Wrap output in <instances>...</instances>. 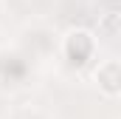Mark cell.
I'll return each instance as SVG.
<instances>
[{
	"label": "cell",
	"instance_id": "cell-1",
	"mask_svg": "<svg viewBox=\"0 0 121 119\" xmlns=\"http://www.w3.org/2000/svg\"><path fill=\"white\" fill-rule=\"evenodd\" d=\"M31 74L34 65L20 48H0V85L20 88L31 79Z\"/></svg>",
	"mask_w": 121,
	"mask_h": 119
},
{
	"label": "cell",
	"instance_id": "cell-2",
	"mask_svg": "<svg viewBox=\"0 0 121 119\" xmlns=\"http://www.w3.org/2000/svg\"><path fill=\"white\" fill-rule=\"evenodd\" d=\"M62 57L70 68H85L96 57V37L87 31H70L62 37Z\"/></svg>",
	"mask_w": 121,
	"mask_h": 119
},
{
	"label": "cell",
	"instance_id": "cell-3",
	"mask_svg": "<svg viewBox=\"0 0 121 119\" xmlns=\"http://www.w3.org/2000/svg\"><path fill=\"white\" fill-rule=\"evenodd\" d=\"M56 48V34L45 26H34V29L23 31V40H20V51L28 60H42L48 57L51 51Z\"/></svg>",
	"mask_w": 121,
	"mask_h": 119
},
{
	"label": "cell",
	"instance_id": "cell-4",
	"mask_svg": "<svg viewBox=\"0 0 121 119\" xmlns=\"http://www.w3.org/2000/svg\"><path fill=\"white\" fill-rule=\"evenodd\" d=\"M93 77H96L99 88L104 91L107 96H116L121 91V65H118V60H104V62H99L96 71H93Z\"/></svg>",
	"mask_w": 121,
	"mask_h": 119
},
{
	"label": "cell",
	"instance_id": "cell-5",
	"mask_svg": "<svg viewBox=\"0 0 121 119\" xmlns=\"http://www.w3.org/2000/svg\"><path fill=\"white\" fill-rule=\"evenodd\" d=\"M99 31H101V37L113 40L118 34V11H104L101 20H99Z\"/></svg>",
	"mask_w": 121,
	"mask_h": 119
},
{
	"label": "cell",
	"instance_id": "cell-6",
	"mask_svg": "<svg viewBox=\"0 0 121 119\" xmlns=\"http://www.w3.org/2000/svg\"><path fill=\"white\" fill-rule=\"evenodd\" d=\"M11 119H48L42 111H34V108H26V111H17Z\"/></svg>",
	"mask_w": 121,
	"mask_h": 119
}]
</instances>
